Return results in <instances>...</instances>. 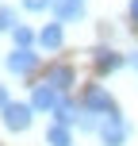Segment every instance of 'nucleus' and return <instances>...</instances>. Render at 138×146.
Wrapping results in <instances>:
<instances>
[{
  "label": "nucleus",
  "mask_w": 138,
  "mask_h": 146,
  "mask_svg": "<svg viewBox=\"0 0 138 146\" xmlns=\"http://www.w3.org/2000/svg\"><path fill=\"white\" fill-rule=\"evenodd\" d=\"M61 42H65V23H58V19H54V23H46V27L42 31H38V46H42V50H61Z\"/></svg>",
  "instance_id": "10"
},
{
  "label": "nucleus",
  "mask_w": 138,
  "mask_h": 146,
  "mask_svg": "<svg viewBox=\"0 0 138 146\" xmlns=\"http://www.w3.org/2000/svg\"><path fill=\"white\" fill-rule=\"evenodd\" d=\"M73 81H77V73H73V66H65V62H54V66L46 69V85H54L61 96L73 88Z\"/></svg>",
  "instance_id": "8"
},
{
  "label": "nucleus",
  "mask_w": 138,
  "mask_h": 146,
  "mask_svg": "<svg viewBox=\"0 0 138 146\" xmlns=\"http://www.w3.org/2000/svg\"><path fill=\"white\" fill-rule=\"evenodd\" d=\"M50 12L58 23H81L85 19V0H50Z\"/></svg>",
  "instance_id": "6"
},
{
  "label": "nucleus",
  "mask_w": 138,
  "mask_h": 146,
  "mask_svg": "<svg viewBox=\"0 0 138 146\" xmlns=\"http://www.w3.org/2000/svg\"><path fill=\"white\" fill-rule=\"evenodd\" d=\"M23 8H27V12H46V8H50V0H19Z\"/></svg>",
  "instance_id": "14"
},
{
  "label": "nucleus",
  "mask_w": 138,
  "mask_h": 146,
  "mask_svg": "<svg viewBox=\"0 0 138 146\" xmlns=\"http://www.w3.org/2000/svg\"><path fill=\"white\" fill-rule=\"evenodd\" d=\"M8 104H12V96H8V85H0V111H4Z\"/></svg>",
  "instance_id": "15"
},
{
  "label": "nucleus",
  "mask_w": 138,
  "mask_h": 146,
  "mask_svg": "<svg viewBox=\"0 0 138 146\" xmlns=\"http://www.w3.org/2000/svg\"><path fill=\"white\" fill-rule=\"evenodd\" d=\"M46 146H73V131L61 123H50V131H46Z\"/></svg>",
  "instance_id": "12"
},
{
  "label": "nucleus",
  "mask_w": 138,
  "mask_h": 146,
  "mask_svg": "<svg viewBox=\"0 0 138 146\" xmlns=\"http://www.w3.org/2000/svg\"><path fill=\"white\" fill-rule=\"evenodd\" d=\"M96 139H100V146H127V139H131V123H127V115H123V111L104 115Z\"/></svg>",
  "instance_id": "1"
},
{
  "label": "nucleus",
  "mask_w": 138,
  "mask_h": 146,
  "mask_svg": "<svg viewBox=\"0 0 138 146\" xmlns=\"http://www.w3.org/2000/svg\"><path fill=\"white\" fill-rule=\"evenodd\" d=\"M92 66H96V73H115V69L127 66V54L111 50V46H100V50L92 54Z\"/></svg>",
  "instance_id": "7"
},
{
  "label": "nucleus",
  "mask_w": 138,
  "mask_h": 146,
  "mask_svg": "<svg viewBox=\"0 0 138 146\" xmlns=\"http://www.w3.org/2000/svg\"><path fill=\"white\" fill-rule=\"evenodd\" d=\"M127 66H131V69H138V50H131V54H127Z\"/></svg>",
  "instance_id": "16"
},
{
  "label": "nucleus",
  "mask_w": 138,
  "mask_h": 146,
  "mask_svg": "<svg viewBox=\"0 0 138 146\" xmlns=\"http://www.w3.org/2000/svg\"><path fill=\"white\" fill-rule=\"evenodd\" d=\"M0 119H4V127H8V131H15V135H19V131H27V127L35 123V108H31V104L12 100L4 111H0Z\"/></svg>",
  "instance_id": "3"
},
{
  "label": "nucleus",
  "mask_w": 138,
  "mask_h": 146,
  "mask_svg": "<svg viewBox=\"0 0 138 146\" xmlns=\"http://www.w3.org/2000/svg\"><path fill=\"white\" fill-rule=\"evenodd\" d=\"M0 31H8V35L15 31V8H8V4H0Z\"/></svg>",
  "instance_id": "13"
},
{
  "label": "nucleus",
  "mask_w": 138,
  "mask_h": 146,
  "mask_svg": "<svg viewBox=\"0 0 138 146\" xmlns=\"http://www.w3.org/2000/svg\"><path fill=\"white\" fill-rule=\"evenodd\" d=\"M54 123H61V127H77V119H81V104L77 100H69V96H61L58 104H54Z\"/></svg>",
  "instance_id": "9"
},
{
  "label": "nucleus",
  "mask_w": 138,
  "mask_h": 146,
  "mask_svg": "<svg viewBox=\"0 0 138 146\" xmlns=\"http://www.w3.org/2000/svg\"><path fill=\"white\" fill-rule=\"evenodd\" d=\"M131 23L138 27V0H131Z\"/></svg>",
  "instance_id": "17"
},
{
  "label": "nucleus",
  "mask_w": 138,
  "mask_h": 146,
  "mask_svg": "<svg viewBox=\"0 0 138 146\" xmlns=\"http://www.w3.org/2000/svg\"><path fill=\"white\" fill-rule=\"evenodd\" d=\"M81 108L104 119V115H111V111H119V104H115V96H111L104 85H88V88H85V96H81Z\"/></svg>",
  "instance_id": "2"
},
{
  "label": "nucleus",
  "mask_w": 138,
  "mask_h": 146,
  "mask_svg": "<svg viewBox=\"0 0 138 146\" xmlns=\"http://www.w3.org/2000/svg\"><path fill=\"white\" fill-rule=\"evenodd\" d=\"M61 100V92H58V88H54V85H46V81H38V85H31V108H35V111H54V104H58Z\"/></svg>",
  "instance_id": "5"
},
{
  "label": "nucleus",
  "mask_w": 138,
  "mask_h": 146,
  "mask_svg": "<svg viewBox=\"0 0 138 146\" xmlns=\"http://www.w3.org/2000/svg\"><path fill=\"white\" fill-rule=\"evenodd\" d=\"M12 42L19 46V50H31V46L38 42V35H35V27H27V23H15V31H12Z\"/></svg>",
  "instance_id": "11"
},
{
  "label": "nucleus",
  "mask_w": 138,
  "mask_h": 146,
  "mask_svg": "<svg viewBox=\"0 0 138 146\" xmlns=\"http://www.w3.org/2000/svg\"><path fill=\"white\" fill-rule=\"evenodd\" d=\"M4 66H8V73H15V77H31V73L38 69V54H35V46H31V50H19V46H15L4 58Z\"/></svg>",
  "instance_id": "4"
}]
</instances>
